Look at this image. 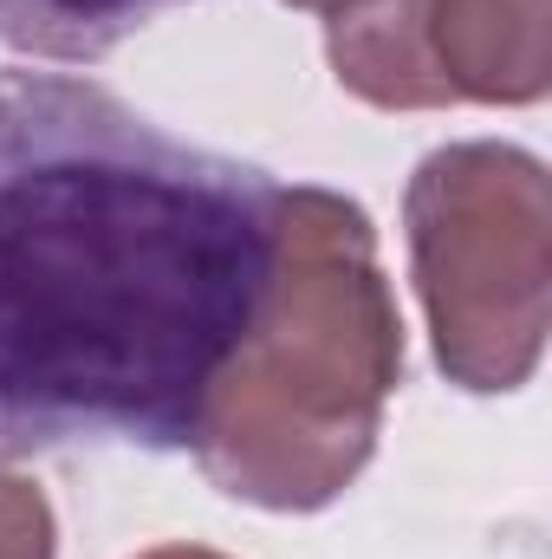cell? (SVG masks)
<instances>
[{"label": "cell", "mask_w": 552, "mask_h": 559, "mask_svg": "<svg viewBox=\"0 0 552 559\" xmlns=\"http://www.w3.org/2000/svg\"><path fill=\"white\" fill-rule=\"evenodd\" d=\"M410 280L435 365L475 397L520 391L552 325V182L520 143H442L404 189Z\"/></svg>", "instance_id": "obj_3"}, {"label": "cell", "mask_w": 552, "mask_h": 559, "mask_svg": "<svg viewBox=\"0 0 552 559\" xmlns=\"http://www.w3.org/2000/svg\"><path fill=\"white\" fill-rule=\"evenodd\" d=\"M52 554H59V521H52L46 488L0 468V559H52Z\"/></svg>", "instance_id": "obj_7"}, {"label": "cell", "mask_w": 552, "mask_h": 559, "mask_svg": "<svg viewBox=\"0 0 552 559\" xmlns=\"http://www.w3.org/2000/svg\"><path fill=\"white\" fill-rule=\"evenodd\" d=\"M169 7L182 0H0V46L59 66H92Z\"/></svg>", "instance_id": "obj_6"}, {"label": "cell", "mask_w": 552, "mask_h": 559, "mask_svg": "<svg viewBox=\"0 0 552 559\" xmlns=\"http://www.w3.org/2000/svg\"><path fill=\"white\" fill-rule=\"evenodd\" d=\"M429 66L448 105H540L552 92V0H429Z\"/></svg>", "instance_id": "obj_4"}, {"label": "cell", "mask_w": 552, "mask_h": 559, "mask_svg": "<svg viewBox=\"0 0 552 559\" xmlns=\"http://www.w3.org/2000/svg\"><path fill=\"white\" fill-rule=\"evenodd\" d=\"M143 559H228V554H208V547H156V554Z\"/></svg>", "instance_id": "obj_8"}, {"label": "cell", "mask_w": 552, "mask_h": 559, "mask_svg": "<svg viewBox=\"0 0 552 559\" xmlns=\"http://www.w3.org/2000/svg\"><path fill=\"white\" fill-rule=\"evenodd\" d=\"M404 384V312L371 215L338 189H279L267 299L208 384L202 475L267 514L332 508L377 455Z\"/></svg>", "instance_id": "obj_2"}, {"label": "cell", "mask_w": 552, "mask_h": 559, "mask_svg": "<svg viewBox=\"0 0 552 559\" xmlns=\"http://www.w3.org/2000/svg\"><path fill=\"white\" fill-rule=\"evenodd\" d=\"M325 52L338 85L377 111H448L429 66V0H332Z\"/></svg>", "instance_id": "obj_5"}, {"label": "cell", "mask_w": 552, "mask_h": 559, "mask_svg": "<svg viewBox=\"0 0 552 559\" xmlns=\"http://www.w3.org/2000/svg\"><path fill=\"white\" fill-rule=\"evenodd\" d=\"M286 7H332V0H286Z\"/></svg>", "instance_id": "obj_9"}, {"label": "cell", "mask_w": 552, "mask_h": 559, "mask_svg": "<svg viewBox=\"0 0 552 559\" xmlns=\"http://www.w3.org/2000/svg\"><path fill=\"white\" fill-rule=\"evenodd\" d=\"M279 182L65 72H0V462L189 449L274 280Z\"/></svg>", "instance_id": "obj_1"}]
</instances>
